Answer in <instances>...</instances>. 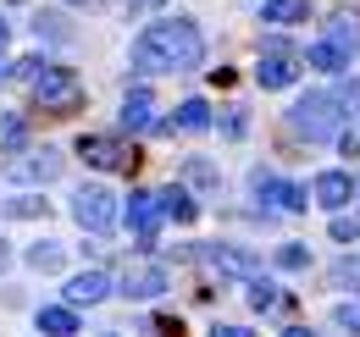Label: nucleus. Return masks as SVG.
<instances>
[{
    "label": "nucleus",
    "mask_w": 360,
    "mask_h": 337,
    "mask_svg": "<svg viewBox=\"0 0 360 337\" xmlns=\"http://www.w3.org/2000/svg\"><path fill=\"white\" fill-rule=\"evenodd\" d=\"M0 150H6V155L22 150V117H0Z\"/></svg>",
    "instance_id": "4be33fe9"
},
{
    "label": "nucleus",
    "mask_w": 360,
    "mask_h": 337,
    "mask_svg": "<svg viewBox=\"0 0 360 337\" xmlns=\"http://www.w3.org/2000/svg\"><path fill=\"white\" fill-rule=\"evenodd\" d=\"M261 17H266V22H305V17H311V0H266Z\"/></svg>",
    "instance_id": "aec40b11"
},
{
    "label": "nucleus",
    "mask_w": 360,
    "mask_h": 337,
    "mask_svg": "<svg viewBox=\"0 0 360 337\" xmlns=\"http://www.w3.org/2000/svg\"><path fill=\"white\" fill-rule=\"evenodd\" d=\"M255 205L294 216V211L311 205V188H305V183H288V177H271V171H255Z\"/></svg>",
    "instance_id": "39448f33"
},
{
    "label": "nucleus",
    "mask_w": 360,
    "mask_h": 337,
    "mask_svg": "<svg viewBox=\"0 0 360 337\" xmlns=\"http://www.w3.org/2000/svg\"><path fill=\"white\" fill-rule=\"evenodd\" d=\"M128 232H134L139 244H150V238H155V232H161V205H155V199H150V194H134V199H128Z\"/></svg>",
    "instance_id": "9d476101"
},
{
    "label": "nucleus",
    "mask_w": 360,
    "mask_h": 337,
    "mask_svg": "<svg viewBox=\"0 0 360 337\" xmlns=\"http://www.w3.org/2000/svg\"><path fill=\"white\" fill-rule=\"evenodd\" d=\"M178 183H183V188H194V194H217V188H222V177H217V166H211L205 155L183 161V166H178Z\"/></svg>",
    "instance_id": "dca6fc26"
},
{
    "label": "nucleus",
    "mask_w": 360,
    "mask_h": 337,
    "mask_svg": "<svg viewBox=\"0 0 360 337\" xmlns=\"http://www.w3.org/2000/svg\"><path fill=\"white\" fill-rule=\"evenodd\" d=\"M61 177V150H28L6 161V183H56Z\"/></svg>",
    "instance_id": "0eeeda50"
},
{
    "label": "nucleus",
    "mask_w": 360,
    "mask_h": 337,
    "mask_svg": "<svg viewBox=\"0 0 360 337\" xmlns=\"http://www.w3.org/2000/svg\"><path fill=\"white\" fill-rule=\"evenodd\" d=\"M205 61V34L194 17H161L134 39V72L161 78V72H188Z\"/></svg>",
    "instance_id": "f257e3e1"
},
{
    "label": "nucleus",
    "mask_w": 360,
    "mask_h": 337,
    "mask_svg": "<svg viewBox=\"0 0 360 337\" xmlns=\"http://www.w3.org/2000/svg\"><path fill=\"white\" fill-rule=\"evenodd\" d=\"M277 265H283V271H305V265H311V249H305V244H283V249H277Z\"/></svg>",
    "instance_id": "5701e85b"
},
{
    "label": "nucleus",
    "mask_w": 360,
    "mask_h": 337,
    "mask_svg": "<svg viewBox=\"0 0 360 337\" xmlns=\"http://www.w3.org/2000/svg\"><path fill=\"white\" fill-rule=\"evenodd\" d=\"M283 337H311V332H305V326H288V332H283Z\"/></svg>",
    "instance_id": "72a5a7b5"
},
{
    "label": "nucleus",
    "mask_w": 360,
    "mask_h": 337,
    "mask_svg": "<svg viewBox=\"0 0 360 337\" xmlns=\"http://www.w3.org/2000/svg\"><path fill=\"white\" fill-rule=\"evenodd\" d=\"M305 61H311L316 72H344V67H349V44L327 34V39H316L311 50H305Z\"/></svg>",
    "instance_id": "4468645a"
},
{
    "label": "nucleus",
    "mask_w": 360,
    "mask_h": 337,
    "mask_svg": "<svg viewBox=\"0 0 360 337\" xmlns=\"http://www.w3.org/2000/svg\"><path fill=\"white\" fill-rule=\"evenodd\" d=\"M78 161L94 171H134L139 150L128 133H89V138H78Z\"/></svg>",
    "instance_id": "7ed1b4c3"
},
{
    "label": "nucleus",
    "mask_w": 360,
    "mask_h": 337,
    "mask_svg": "<svg viewBox=\"0 0 360 337\" xmlns=\"http://www.w3.org/2000/svg\"><path fill=\"white\" fill-rule=\"evenodd\" d=\"M327 232H333V238H338V244H355V221H349V216H333V227H327Z\"/></svg>",
    "instance_id": "c85d7f7f"
},
{
    "label": "nucleus",
    "mask_w": 360,
    "mask_h": 337,
    "mask_svg": "<svg viewBox=\"0 0 360 337\" xmlns=\"http://www.w3.org/2000/svg\"><path fill=\"white\" fill-rule=\"evenodd\" d=\"M338 326L360 337V304H338Z\"/></svg>",
    "instance_id": "c756f323"
},
{
    "label": "nucleus",
    "mask_w": 360,
    "mask_h": 337,
    "mask_svg": "<svg viewBox=\"0 0 360 337\" xmlns=\"http://www.w3.org/2000/svg\"><path fill=\"white\" fill-rule=\"evenodd\" d=\"M155 127V100H150V88H134L128 100H122V133L128 138H144Z\"/></svg>",
    "instance_id": "1a4fd4ad"
},
{
    "label": "nucleus",
    "mask_w": 360,
    "mask_h": 337,
    "mask_svg": "<svg viewBox=\"0 0 360 337\" xmlns=\"http://www.w3.org/2000/svg\"><path fill=\"white\" fill-rule=\"evenodd\" d=\"M288 127H294L305 144L344 138V105H338V94L327 88V94H305V100H294V111H288Z\"/></svg>",
    "instance_id": "f03ea898"
},
{
    "label": "nucleus",
    "mask_w": 360,
    "mask_h": 337,
    "mask_svg": "<svg viewBox=\"0 0 360 337\" xmlns=\"http://www.w3.org/2000/svg\"><path fill=\"white\" fill-rule=\"evenodd\" d=\"M39 332H45V337H78L72 304H50V310H39Z\"/></svg>",
    "instance_id": "a211bd4d"
},
{
    "label": "nucleus",
    "mask_w": 360,
    "mask_h": 337,
    "mask_svg": "<svg viewBox=\"0 0 360 337\" xmlns=\"http://www.w3.org/2000/svg\"><path fill=\"white\" fill-rule=\"evenodd\" d=\"M333 94H338V105H344V117H355V111H360V78H349V84H338Z\"/></svg>",
    "instance_id": "a878e982"
},
{
    "label": "nucleus",
    "mask_w": 360,
    "mask_h": 337,
    "mask_svg": "<svg viewBox=\"0 0 360 337\" xmlns=\"http://www.w3.org/2000/svg\"><path fill=\"white\" fill-rule=\"evenodd\" d=\"M333 282L338 288H360V260H338L333 265Z\"/></svg>",
    "instance_id": "bb28decb"
},
{
    "label": "nucleus",
    "mask_w": 360,
    "mask_h": 337,
    "mask_svg": "<svg viewBox=\"0 0 360 337\" xmlns=\"http://www.w3.org/2000/svg\"><path fill=\"white\" fill-rule=\"evenodd\" d=\"M155 6H161V0H134V11H155Z\"/></svg>",
    "instance_id": "473e14b6"
},
{
    "label": "nucleus",
    "mask_w": 360,
    "mask_h": 337,
    "mask_svg": "<svg viewBox=\"0 0 360 337\" xmlns=\"http://www.w3.org/2000/svg\"><path fill=\"white\" fill-rule=\"evenodd\" d=\"M316 205H327V211H344L349 199H355V183H349V171H316Z\"/></svg>",
    "instance_id": "9b49d317"
},
{
    "label": "nucleus",
    "mask_w": 360,
    "mask_h": 337,
    "mask_svg": "<svg viewBox=\"0 0 360 337\" xmlns=\"http://www.w3.org/2000/svg\"><path fill=\"white\" fill-rule=\"evenodd\" d=\"M0 216H45V199L22 194V199H0Z\"/></svg>",
    "instance_id": "b1692460"
},
{
    "label": "nucleus",
    "mask_w": 360,
    "mask_h": 337,
    "mask_svg": "<svg viewBox=\"0 0 360 337\" xmlns=\"http://www.w3.org/2000/svg\"><path fill=\"white\" fill-rule=\"evenodd\" d=\"M122 293L128 298H161L167 293V271H161V265H134V271L122 277Z\"/></svg>",
    "instance_id": "ddd939ff"
},
{
    "label": "nucleus",
    "mask_w": 360,
    "mask_h": 337,
    "mask_svg": "<svg viewBox=\"0 0 360 337\" xmlns=\"http://www.w3.org/2000/svg\"><path fill=\"white\" fill-rule=\"evenodd\" d=\"M28 265H34V271H61V265H67V249H61V244H34V249H28Z\"/></svg>",
    "instance_id": "412c9836"
},
{
    "label": "nucleus",
    "mask_w": 360,
    "mask_h": 337,
    "mask_svg": "<svg viewBox=\"0 0 360 337\" xmlns=\"http://www.w3.org/2000/svg\"><path fill=\"white\" fill-rule=\"evenodd\" d=\"M217 127H222V138H244V133H250V111H244V105H233Z\"/></svg>",
    "instance_id": "393cba45"
},
{
    "label": "nucleus",
    "mask_w": 360,
    "mask_h": 337,
    "mask_svg": "<svg viewBox=\"0 0 360 337\" xmlns=\"http://www.w3.org/2000/svg\"><path fill=\"white\" fill-rule=\"evenodd\" d=\"M6 44H11V28H6V17H0V50H6Z\"/></svg>",
    "instance_id": "2f4dec72"
},
{
    "label": "nucleus",
    "mask_w": 360,
    "mask_h": 337,
    "mask_svg": "<svg viewBox=\"0 0 360 337\" xmlns=\"http://www.w3.org/2000/svg\"><path fill=\"white\" fill-rule=\"evenodd\" d=\"M6 260H11V249H6V244H0V265H6Z\"/></svg>",
    "instance_id": "f704fd0d"
},
{
    "label": "nucleus",
    "mask_w": 360,
    "mask_h": 337,
    "mask_svg": "<svg viewBox=\"0 0 360 337\" xmlns=\"http://www.w3.org/2000/svg\"><path fill=\"white\" fill-rule=\"evenodd\" d=\"M34 100H39L45 111H72V105L84 100V84H78L72 67H39V78H34Z\"/></svg>",
    "instance_id": "20e7f679"
},
{
    "label": "nucleus",
    "mask_w": 360,
    "mask_h": 337,
    "mask_svg": "<svg viewBox=\"0 0 360 337\" xmlns=\"http://www.w3.org/2000/svg\"><path fill=\"white\" fill-rule=\"evenodd\" d=\"M211 337H250V326H217Z\"/></svg>",
    "instance_id": "7c9ffc66"
},
{
    "label": "nucleus",
    "mask_w": 360,
    "mask_h": 337,
    "mask_svg": "<svg viewBox=\"0 0 360 337\" xmlns=\"http://www.w3.org/2000/svg\"><path fill=\"white\" fill-rule=\"evenodd\" d=\"M255 78H261V88H288L300 78V55H261Z\"/></svg>",
    "instance_id": "2eb2a0df"
},
{
    "label": "nucleus",
    "mask_w": 360,
    "mask_h": 337,
    "mask_svg": "<svg viewBox=\"0 0 360 337\" xmlns=\"http://www.w3.org/2000/svg\"><path fill=\"white\" fill-rule=\"evenodd\" d=\"M194 254H205L211 265H222L227 277H250L255 282V271H261V260L250 249H238V244H211V249H194Z\"/></svg>",
    "instance_id": "6e6552de"
},
{
    "label": "nucleus",
    "mask_w": 360,
    "mask_h": 337,
    "mask_svg": "<svg viewBox=\"0 0 360 337\" xmlns=\"http://www.w3.org/2000/svg\"><path fill=\"white\" fill-rule=\"evenodd\" d=\"M167 127H172V133H205V127H211V105H205V100H183Z\"/></svg>",
    "instance_id": "f3484780"
},
{
    "label": "nucleus",
    "mask_w": 360,
    "mask_h": 337,
    "mask_svg": "<svg viewBox=\"0 0 360 337\" xmlns=\"http://www.w3.org/2000/svg\"><path fill=\"white\" fill-rule=\"evenodd\" d=\"M105 293H111V277H105V271H78V277L67 282V304H72V310H84V304H100Z\"/></svg>",
    "instance_id": "f8f14e48"
},
{
    "label": "nucleus",
    "mask_w": 360,
    "mask_h": 337,
    "mask_svg": "<svg viewBox=\"0 0 360 337\" xmlns=\"http://www.w3.org/2000/svg\"><path fill=\"white\" fill-rule=\"evenodd\" d=\"M72 216H78L84 232H111V227H117V199H111L100 183H89V188L72 194Z\"/></svg>",
    "instance_id": "423d86ee"
},
{
    "label": "nucleus",
    "mask_w": 360,
    "mask_h": 337,
    "mask_svg": "<svg viewBox=\"0 0 360 337\" xmlns=\"http://www.w3.org/2000/svg\"><path fill=\"white\" fill-rule=\"evenodd\" d=\"M277 288H271V282H250V304H255V310H271V304H277Z\"/></svg>",
    "instance_id": "cd10ccee"
},
{
    "label": "nucleus",
    "mask_w": 360,
    "mask_h": 337,
    "mask_svg": "<svg viewBox=\"0 0 360 337\" xmlns=\"http://www.w3.org/2000/svg\"><path fill=\"white\" fill-rule=\"evenodd\" d=\"M105 337H117V332H105Z\"/></svg>",
    "instance_id": "c9c22d12"
},
{
    "label": "nucleus",
    "mask_w": 360,
    "mask_h": 337,
    "mask_svg": "<svg viewBox=\"0 0 360 337\" xmlns=\"http://www.w3.org/2000/svg\"><path fill=\"white\" fill-rule=\"evenodd\" d=\"M161 216H172L178 227H188V221H194V194H188L183 183H172V188L161 194Z\"/></svg>",
    "instance_id": "6ab92c4d"
}]
</instances>
